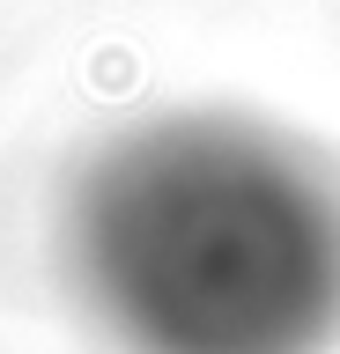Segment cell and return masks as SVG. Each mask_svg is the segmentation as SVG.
<instances>
[{"label":"cell","mask_w":340,"mask_h":354,"mask_svg":"<svg viewBox=\"0 0 340 354\" xmlns=\"http://www.w3.org/2000/svg\"><path fill=\"white\" fill-rule=\"evenodd\" d=\"M52 259L111 354H340V162L251 104L96 133Z\"/></svg>","instance_id":"obj_1"}]
</instances>
